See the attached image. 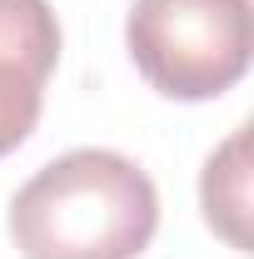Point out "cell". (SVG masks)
Masks as SVG:
<instances>
[{"mask_svg": "<svg viewBox=\"0 0 254 259\" xmlns=\"http://www.w3.org/2000/svg\"><path fill=\"white\" fill-rule=\"evenodd\" d=\"M155 229L159 194L120 150H70L10 199L20 259H140Z\"/></svg>", "mask_w": 254, "mask_h": 259, "instance_id": "obj_1", "label": "cell"}, {"mask_svg": "<svg viewBox=\"0 0 254 259\" xmlns=\"http://www.w3.org/2000/svg\"><path fill=\"white\" fill-rule=\"evenodd\" d=\"M135 70L170 100L234 90L254 55L249 0H135L125 20Z\"/></svg>", "mask_w": 254, "mask_h": 259, "instance_id": "obj_2", "label": "cell"}, {"mask_svg": "<svg viewBox=\"0 0 254 259\" xmlns=\"http://www.w3.org/2000/svg\"><path fill=\"white\" fill-rule=\"evenodd\" d=\"M55 65L60 20L50 0H0V155L30 140Z\"/></svg>", "mask_w": 254, "mask_h": 259, "instance_id": "obj_3", "label": "cell"}, {"mask_svg": "<svg viewBox=\"0 0 254 259\" xmlns=\"http://www.w3.org/2000/svg\"><path fill=\"white\" fill-rule=\"evenodd\" d=\"M199 204H204V225L229 249L249 254V125H234V135L204 160Z\"/></svg>", "mask_w": 254, "mask_h": 259, "instance_id": "obj_4", "label": "cell"}]
</instances>
